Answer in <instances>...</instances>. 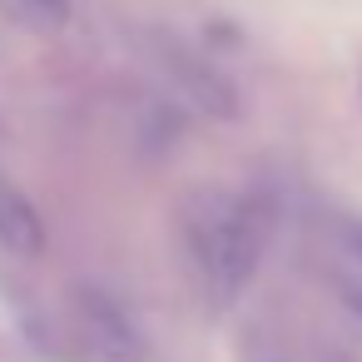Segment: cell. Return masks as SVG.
<instances>
[{"mask_svg": "<svg viewBox=\"0 0 362 362\" xmlns=\"http://www.w3.org/2000/svg\"><path fill=\"white\" fill-rule=\"evenodd\" d=\"M263 243H268V214L258 199L204 194L189 214V248L214 303H233L243 293V283L258 268Z\"/></svg>", "mask_w": 362, "mask_h": 362, "instance_id": "obj_1", "label": "cell"}, {"mask_svg": "<svg viewBox=\"0 0 362 362\" xmlns=\"http://www.w3.org/2000/svg\"><path fill=\"white\" fill-rule=\"evenodd\" d=\"M0 243L16 253H40L45 248V223L30 209V199L11 184H0Z\"/></svg>", "mask_w": 362, "mask_h": 362, "instance_id": "obj_2", "label": "cell"}]
</instances>
